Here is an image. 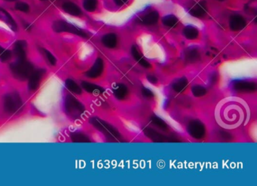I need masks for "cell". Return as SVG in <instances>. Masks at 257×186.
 Listing matches in <instances>:
<instances>
[{
    "mask_svg": "<svg viewBox=\"0 0 257 186\" xmlns=\"http://www.w3.org/2000/svg\"><path fill=\"white\" fill-rule=\"evenodd\" d=\"M246 113L244 105L236 100H230L219 108L217 120L220 125L234 128L241 125L246 119Z\"/></svg>",
    "mask_w": 257,
    "mask_h": 186,
    "instance_id": "6da1fadb",
    "label": "cell"
},
{
    "mask_svg": "<svg viewBox=\"0 0 257 186\" xmlns=\"http://www.w3.org/2000/svg\"><path fill=\"white\" fill-rule=\"evenodd\" d=\"M12 73L16 79L25 80L28 79L34 72V66L26 59L17 60L10 66Z\"/></svg>",
    "mask_w": 257,
    "mask_h": 186,
    "instance_id": "7a4b0ae2",
    "label": "cell"
},
{
    "mask_svg": "<svg viewBox=\"0 0 257 186\" xmlns=\"http://www.w3.org/2000/svg\"><path fill=\"white\" fill-rule=\"evenodd\" d=\"M52 28H53V31L58 34L68 33V34H74V35L79 36L83 38L88 37V34L85 31L69 22H65V21L59 20L54 22Z\"/></svg>",
    "mask_w": 257,
    "mask_h": 186,
    "instance_id": "3957f363",
    "label": "cell"
},
{
    "mask_svg": "<svg viewBox=\"0 0 257 186\" xmlns=\"http://www.w3.org/2000/svg\"><path fill=\"white\" fill-rule=\"evenodd\" d=\"M23 107V102L20 95L17 93L8 94L4 100V108L9 113L20 112Z\"/></svg>",
    "mask_w": 257,
    "mask_h": 186,
    "instance_id": "277c9868",
    "label": "cell"
},
{
    "mask_svg": "<svg viewBox=\"0 0 257 186\" xmlns=\"http://www.w3.org/2000/svg\"><path fill=\"white\" fill-rule=\"evenodd\" d=\"M65 108L68 115L73 118H79L85 112L83 105L73 96H67L65 100Z\"/></svg>",
    "mask_w": 257,
    "mask_h": 186,
    "instance_id": "5b68a950",
    "label": "cell"
},
{
    "mask_svg": "<svg viewBox=\"0 0 257 186\" xmlns=\"http://www.w3.org/2000/svg\"><path fill=\"white\" fill-rule=\"evenodd\" d=\"M93 125L97 127L100 131L103 132L105 135L112 138L113 139H119L120 134L116 131L115 128L112 126L109 125L107 123L98 118H93L91 121Z\"/></svg>",
    "mask_w": 257,
    "mask_h": 186,
    "instance_id": "8992f818",
    "label": "cell"
},
{
    "mask_svg": "<svg viewBox=\"0 0 257 186\" xmlns=\"http://www.w3.org/2000/svg\"><path fill=\"white\" fill-rule=\"evenodd\" d=\"M188 132L195 139H201L205 135V127L201 121L193 120L188 125Z\"/></svg>",
    "mask_w": 257,
    "mask_h": 186,
    "instance_id": "52a82bcc",
    "label": "cell"
},
{
    "mask_svg": "<svg viewBox=\"0 0 257 186\" xmlns=\"http://www.w3.org/2000/svg\"><path fill=\"white\" fill-rule=\"evenodd\" d=\"M103 68H104V64H103V60L97 58L93 67L85 73V75L90 79H96L102 74Z\"/></svg>",
    "mask_w": 257,
    "mask_h": 186,
    "instance_id": "ba28073f",
    "label": "cell"
},
{
    "mask_svg": "<svg viewBox=\"0 0 257 186\" xmlns=\"http://www.w3.org/2000/svg\"><path fill=\"white\" fill-rule=\"evenodd\" d=\"M45 74L44 70L34 71L29 77V88L31 91H35L40 86V82Z\"/></svg>",
    "mask_w": 257,
    "mask_h": 186,
    "instance_id": "9c48e42d",
    "label": "cell"
},
{
    "mask_svg": "<svg viewBox=\"0 0 257 186\" xmlns=\"http://www.w3.org/2000/svg\"><path fill=\"white\" fill-rule=\"evenodd\" d=\"M246 21L239 15L231 16L229 21V27L231 31H240L246 27Z\"/></svg>",
    "mask_w": 257,
    "mask_h": 186,
    "instance_id": "30bf717a",
    "label": "cell"
},
{
    "mask_svg": "<svg viewBox=\"0 0 257 186\" xmlns=\"http://www.w3.org/2000/svg\"><path fill=\"white\" fill-rule=\"evenodd\" d=\"M0 21L7 24L13 31H17L18 25L16 21L12 17L11 15L2 7H0Z\"/></svg>",
    "mask_w": 257,
    "mask_h": 186,
    "instance_id": "8fae6325",
    "label": "cell"
},
{
    "mask_svg": "<svg viewBox=\"0 0 257 186\" xmlns=\"http://www.w3.org/2000/svg\"><path fill=\"white\" fill-rule=\"evenodd\" d=\"M234 88L237 92L250 93L255 91L256 87H255V84L252 83V82H237L234 84Z\"/></svg>",
    "mask_w": 257,
    "mask_h": 186,
    "instance_id": "7c38bea8",
    "label": "cell"
},
{
    "mask_svg": "<svg viewBox=\"0 0 257 186\" xmlns=\"http://www.w3.org/2000/svg\"><path fill=\"white\" fill-rule=\"evenodd\" d=\"M63 10L67 14L70 15L72 16H75V17H79L82 15V11H81L80 8L78 7L76 4L74 3L65 2L62 6Z\"/></svg>",
    "mask_w": 257,
    "mask_h": 186,
    "instance_id": "4fadbf2b",
    "label": "cell"
},
{
    "mask_svg": "<svg viewBox=\"0 0 257 186\" xmlns=\"http://www.w3.org/2000/svg\"><path fill=\"white\" fill-rule=\"evenodd\" d=\"M27 43L24 40H19L15 44L14 53L17 60L26 59Z\"/></svg>",
    "mask_w": 257,
    "mask_h": 186,
    "instance_id": "5bb4252c",
    "label": "cell"
},
{
    "mask_svg": "<svg viewBox=\"0 0 257 186\" xmlns=\"http://www.w3.org/2000/svg\"><path fill=\"white\" fill-rule=\"evenodd\" d=\"M190 15L193 17L202 18L205 16L207 13V6H206L204 1H201L198 4H195L192 9H191Z\"/></svg>",
    "mask_w": 257,
    "mask_h": 186,
    "instance_id": "9a60e30c",
    "label": "cell"
},
{
    "mask_svg": "<svg viewBox=\"0 0 257 186\" xmlns=\"http://www.w3.org/2000/svg\"><path fill=\"white\" fill-rule=\"evenodd\" d=\"M113 94L118 100H123L128 95V89L123 84H117L113 88Z\"/></svg>",
    "mask_w": 257,
    "mask_h": 186,
    "instance_id": "2e32d148",
    "label": "cell"
},
{
    "mask_svg": "<svg viewBox=\"0 0 257 186\" xmlns=\"http://www.w3.org/2000/svg\"><path fill=\"white\" fill-rule=\"evenodd\" d=\"M102 43L105 47L108 48V49H114L118 44L117 36L114 34H106L102 38Z\"/></svg>",
    "mask_w": 257,
    "mask_h": 186,
    "instance_id": "e0dca14e",
    "label": "cell"
},
{
    "mask_svg": "<svg viewBox=\"0 0 257 186\" xmlns=\"http://www.w3.org/2000/svg\"><path fill=\"white\" fill-rule=\"evenodd\" d=\"M132 54L133 55L134 58L139 63L140 65L142 66L144 68H150V63L144 59L141 55V52L138 51V48L136 46H133L132 49Z\"/></svg>",
    "mask_w": 257,
    "mask_h": 186,
    "instance_id": "ac0fdd59",
    "label": "cell"
},
{
    "mask_svg": "<svg viewBox=\"0 0 257 186\" xmlns=\"http://www.w3.org/2000/svg\"><path fill=\"white\" fill-rule=\"evenodd\" d=\"M82 86L87 92L90 93V94H100L103 91V88L101 87L94 85V84L89 83L88 82H82Z\"/></svg>",
    "mask_w": 257,
    "mask_h": 186,
    "instance_id": "d6986e66",
    "label": "cell"
},
{
    "mask_svg": "<svg viewBox=\"0 0 257 186\" xmlns=\"http://www.w3.org/2000/svg\"><path fill=\"white\" fill-rule=\"evenodd\" d=\"M159 19V13L156 11H153L151 13L146 15L142 19L143 24L146 25H153L157 23Z\"/></svg>",
    "mask_w": 257,
    "mask_h": 186,
    "instance_id": "ffe728a7",
    "label": "cell"
},
{
    "mask_svg": "<svg viewBox=\"0 0 257 186\" xmlns=\"http://www.w3.org/2000/svg\"><path fill=\"white\" fill-rule=\"evenodd\" d=\"M183 34L187 40H196L198 37V31L193 26H187L183 30Z\"/></svg>",
    "mask_w": 257,
    "mask_h": 186,
    "instance_id": "44dd1931",
    "label": "cell"
},
{
    "mask_svg": "<svg viewBox=\"0 0 257 186\" xmlns=\"http://www.w3.org/2000/svg\"><path fill=\"white\" fill-rule=\"evenodd\" d=\"M66 87H67L69 91H71L73 94H82V88L79 87V85L75 81L72 80V79H67L66 81Z\"/></svg>",
    "mask_w": 257,
    "mask_h": 186,
    "instance_id": "7402d4cb",
    "label": "cell"
},
{
    "mask_svg": "<svg viewBox=\"0 0 257 186\" xmlns=\"http://www.w3.org/2000/svg\"><path fill=\"white\" fill-rule=\"evenodd\" d=\"M145 133L148 136V137L151 138L153 141H156V142H162V141L165 140V136L163 135L152 130V129H146Z\"/></svg>",
    "mask_w": 257,
    "mask_h": 186,
    "instance_id": "603a6c76",
    "label": "cell"
},
{
    "mask_svg": "<svg viewBox=\"0 0 257 186\" xmlns=\"http://www.w3.org/2000/svg\"><path fill=\"white\" fill-rule=\"evenodd\" d=\"M178 22V19L176 16L173 15H169V16H165L162 19V23L168 28H174Z\"/></svg>",
    "mask_w": 257,
    "mask_h": 186,
    "instance_id": "cb8c5ba5",
    "label": "cell"
},
{
    "mask_svg": "<svg viewBox=\"0 0 257 186\" xmlns=\"http://www.w3.org/2000/svg\"><path fill=\"white\" fill-rule=\"evenodd\" d=\"M97 0H84L83 7L88 13H93L97 10Z\"/></svg>",
    "mask_w": 257,
    "mask_h": 186,
    "instance_id": "d4e9b609",
    "label": "cell"
},
{
    "mask_svg": "<svg viewBox=\"0 0 257 186\" xmlns=\"http://www.w3.org/2000/svg\"><path fill=\"white\" fill-rule=\"evenodd\" d=\"M187 80L186 79H181L180 80L177 81V82L173 85V89L176 91V92L180 93L181 91H183V90L186 88V87L187 86Z\"/></svg>",
    "mask_w": 257,
    "mask_h": 186,
    "instance_id": "484cf974",
    "label": "cell"
},
{
    "mask_svg": "<svg viewBox=\"0 0 257 186\" xmlns=\"http://www.w3.org/2000/svg\"><path fill=\"white\" fill-rule=\"evenodd\" d=\"M42 54L44 55L45 58L47 60L48 62L51 64L52 66H55L57 64V59L53 55H52V52L48 51L47 49H41Z\"/></svg>",
    "mask_w": 257,
    "mask_h": 186,
    "instance_id": "4316f807",
    "label": "cell"
},
{
    "mask_svg": "<svg viewBox=\"0 0 257 186\" xmlns=\"http://www.w3.org/2000/svg\"><path fill=\"white\" fill-rule=\"evenodd\" d=\"M13 54L10 51L7 50V49H4V47L0 46V60L3 62H6V61H10L11 59Z\"/></svg>",
    "mask_w": 257,
    "mask_h": 186,
    "instance_id": "83f0119b",
    "label": "cell"
},
{
    "mask_svg": "<svg viewBox=\"0 0 257 186\" xmlns=\"http://www.w3.org/2000/svg\"><path fill=\"white\" fill-rule=\"evenodd\" d=\"M152 122L154 125H156V127H159V128L162 129V130H167L168 129V125H167L166 123L163 121V120L161 119L160 118L157 116H153L152 118Z\"/></svg>",
    "mask_w": 257,
    "mask_h": 186,
    "instance_id": "f1b7e54d",
    "label": "cell"
},
{
    "mask_svg": "<svg viewBox=\"0 0 257 186\" xmlns=\"http://www.w3.org/2000/svg\"><path fill=\"white\" fill-rule=\"evenodd\" d=\"M15 9L17 11L22 12V13H29L30 6L28 5L27 3L22 2V1H19V2L16 3V6H15Z\"/></svg>",
    "mask_w": 257,
    "mask_h": 186,
    "instance_id": "f546056e",
    "label": "cell"
},
{
    "mask_svg": "<svg viewBox=\"0 0 257 186\" xmlns=\"http://www.w3.org/2000/svg\"><path fill=\"white\" fill-rule=\"evenodd\" d=\"M71 138L72 140L75 142H88L90 141L89 139L82 133H73L72 134Z\"/></svg>",
    "mask_w": 257,
    "mask_h": 186,
    "instance_id": "4dcf8cb0",
    "label": "cell"
},
{
    "mask_svg": "<svg viewBox=\"0 0 257 186\" xmlns=\"http://www.w3.org/2000/svg\"><path fill=\"white\" fill-rule=\"evenodd\" d=\"M206 93H207V91H206L205 88L201 86V85H195L192 88V94L195 97H202V96L205 95Z\"/></svg>",
    "mask_w": 257,
    "mask_h": 186,
    "instance_id": "1f68e13d",
    "label": "cell"
},
{
    "mask_svg": "<svg viewBox=\"0 0 257 186\" xmlns=\"http://www.w3.org/2000/svg\"><path fill=\"white\" fill-rule=\"evenodd\" d=\"M198 58V53L197 51L192 50L190 52H188L187 55H186V59L188 61L192 62V61H196Z\"/></svg>",
    "mask_w": 257,
    "mask_h": 186,
    "instance_id": "d6a6232c",
    "label": "cell"
},
{
    "mask_svg": "<svg viewBox=\"0 0 257 186\" xmlns=\"http://www.w3.org/2000/svg\"><path fill=\"white\" fill-rule=\"evenodd\" d=\"M143 94H144V96H146L147 97H149V98H150V97H153V93L150 90L147 89V88H144V89L142 90Z\"/></svg>",
    "mask_w": 257,
    "mask_h": 186,
    "instance_id": "836d02e7",
    "label": "cell"
},
{
    "mask_svg": "<svg viewBox=\"0 0 257 186\" xmlns=\"http://www.w3.org/2000/svg\"><path fill=\"white\" fill-rule=\"evenodd\" d=\"M114 2L118 7H122L123 5H124L127 2V0H114Z\"/></svg>",
    "mask_w": 257,
    "mask_h": 186,
    "instance_id": "e575fe53",
    "label": "cell"
},
{
    "mask_svg": "<svg viewBox=\"0 0 257 186\" xmlns=\"http://www.w3.org/2000/svg\"><path fill=\"white\" fill-rule=\"evenodd\" d=\"M5 1H7V2H16V1H18V0H5Z\"/></svg>",
    "mask_w": 257,
    "mask_h": 186,
    "instance_id": "d590c367",
    "label": "cell"
},
{
    "mask_svg": "<svg viewBox=\"0 0 257 186\" xmlns=\"http://www.w3.org/2000/svg\"><path fill=\"white\" fill-rule=\"evenodd\" d=\"M40 1H43V2H46V1H54V0H40Z\"/></svg>",
    "mask_w": 257,
    "mask_h": 186,
    "instance_id": "8d00e7d4",
    "label": "cell"
},
{
    "mask_svg": "<svg viewBox=\"0 0 257 186\" xmlns=\"http://www.w3.org/2000/svg\"><path fill=\"white\" fill-rule=\"evenodd\" d=\"M218 1H219V2H222V1H224V0H218Z\"/></svg>",
    "mask_w": 257,
    "mask_h": 186,
    "instance_id": "74e56055",
    "label": "cell"
}]
</instances>
